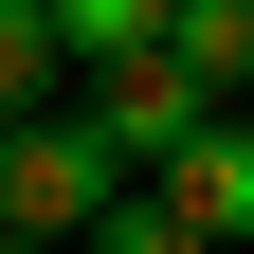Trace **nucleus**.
Segmentation results:
<instances>
[{"label": "nucleus", "mask_w": 254, "mask_h": 254, "mask_svg": "<svg viewBox=\"0 0 254 254\" xmlns=\"http://www.w3.org/2000/svg\"><path fill=\"white\" fill-rule=\"evenodd\" d=\"M127 182H145V164H127L109 127L73 109V91H55V109H18V127H0V218H18V236H91V218H109Z\"/></svg>", "instance_id": "nucleus-1"}, {"label": "nucleus", "mask_w": 254, "mask_h": 254, "mask_svg": "<svg viewBox=\"0 0 254 254\" xmlns=\"http://www.w3.org/2000/svg\"><path fill=\"white\" fill-rule=\"evenodd\" d=\"M145 200H164L200 254H236V236H254V109H200L164 164H145Z\"/></svg>", "instance_id": "nucleus-2"}, {"label": "nucleus", "mask_w": 254, "mask_h": 254, "mask_svg": "<svg viewBox=\"0 0 254 254\" xmlns=\"http://www.w3.org/2000/svg\"><path fill=\"white\" fill-rule=\"evenodd\" d=\"M73 109L109 127L127 164H164V145H182V127H200V109H218V91L182 73V55H109V73H73Z\"/></svg>", "instance_id": "nucleus-3"}, {"label": "nucleus", "mask_w": 254, "mask_h": 254, "mask_svg": "<svg viewBox=\"0 0 254 254\" xmlns=\"http://www.w3.org/2000/svg\"><path fill=\"white\" fill-rule=\"evenodd\" d=\"M164 55L218 91V109H254V0H164Z\"/></svg>", "instance_id": "nucleus-4"}, {"label": "nucleus", "mask_w": 254, "mask_h": 254, "mask_svg": "<svg viewBox=\"0 0 254 254\" xmlns=\"http://www.w3.org/2000/svg\"><path fill=\"white\" fill-rule=\"evenodd\" d=\"M73 91V37H55V0H0V127L18 109H55Z\"/></svg>", "instance_id": "nucleus-5"}, {"label": "nucleus", "mask_w": 254, "mask_h": 254, "mask_svg": "<svg viewBox=\"0 0 254 254\" xmlns=\"http://www.w3.org/2000/svg\"><path fill=\"white\" fill-rule=\"evenodd\" d=\"M55 37H73V73H109V55H164V0H55Z\"/></svg>", "instance_id": "nucleus-6"}, {"label": "nucleus", "mask_w": 254, "mask_h": 254, "mask_svg": "<svg viewBox=\"0 0 254 254\" xmlns=\"http://www.w3.org/2000/svg\"><path fill=\"white\" fill-rule=\"evenodd\" d=\"M73 254H200V236H182V218H164V200H145V182H127V200H109V218H91V236H73Z\"/></svg>", "instance_id": "nucleus-7"}, {"label": "nucleus", "mask_w": 254, "mask_h": 254, "mask_svg": "<svg viewBox=\"0 0 254 254\" xmlns=\"http://www.w3.org/2000/svg\"><path fill=\"white\" fill-rule=\"evenodd\" d=\"M0 254H73V236H18V218H0Z\"/></svg>", "instance_id": "nucleus-8"}, {"label": "nucleus", "mask_w": 254, "mask_h": 254, "mask_svg": "<svg viewBox=\"0 0 254 254\" xmlns=\"http://www.w3.org/2000/svg\"><path fill=\"white\" fill-rule=\"evenodd\" d=\"M236 254H254V236H236Z\"/></svg>", "instance_id": "nucleus-9"}]
</instances>
